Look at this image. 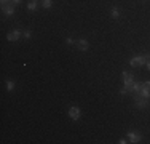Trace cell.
Returning <instances> with one entry per match:
<instances>
[{
    "label": "cell",
    "mask_w": 150,
    "mask_h": 144,
    "mask_svg": "<svg viewBox=\"0 0 150 144\" xmlns=\"http://www.w3.org/2000/svg\"><path fill=\"white\" fill-rule=\"evenodd\" d=\"M118 143H120V144H125V143H128V139H126V138H121Z\"/></svg>",
    "instance_id": "cell-17"
},
{
    "label": "cell",
    "mask_w": 150,
    "mask_h": 144,
    "mask_svg": "<svg viewBox=\"0 0 150 144\" xmlns=\"http://www.w3.org/2000/svg\"><path fill=\"white\" fill-rule=\"evenodd\" d=\"M13 86H15V83H13V82H6V88H8L10 91L13 90Z\"/></svg>",
    "instance_id": "cell-13"
},
{
    "label": "cell",
    "mask_w": 150,
    "mask_h": 144,
    "mask_svg": "<svg viewBox=\"0 0 150 144\" xmlns=\"http://www.w3.org/2000/svg\"><path fill=\"white\" fill-rule=\"evenodd\" d=\"M145 66H147V69H149V71H150V59H149V61H147V64H145Z\"/></svg>",
    "instance_id": "cell-19"
},
{
    "label": "cell",
    "mask_w": 150,
    "mask_h": 144,
    "mask_svg": "<svg viewBox=\"0 0 150 144\" xmlns=\"http://www.w3.org/2000/svg\"><path fill=\"white\" fill-rule=\"evenodd\" d=\"M19 37H21V31H13V32H10V34L6 35V38H8L10 42H16Z\"/></svg>",
    "instance_id": "cell-8"
},
{
    "label": "cell",
    "mask_w": 150,
    "mask_h": 144,
    "mask_svg": "<svg viewBox=\"0 0 150 144\" xmlns=\"http://www.w3.org/2000/svg\"><path fill=\"white\" fill-rule=\"evenodd\" d=\"M110 14H112L113 18H118V16H120V11H118V8H113L112 11H110Z\"/></svg>",
    "instance_id": "cell-11"
},
{
    "label": "cell",
    "mask_w": 150,
    "mask_h": 144,
    "mask_svg": "<svg viewBox=\"0 0 150 144\" xmlns=\"http://www.w3.org/2000/svg\"><path fill=\"white\" fill-rule=\"evenodd\" d=\"M66 42H67V43H69V45H70V43H72L74 40H72V38H70V37H67V38H66Z\"/></svg>",
    "instance_id": "cell-18"
},
{
    "label": "cell",
    "mask_w": 150,
    "mask_h": 144,
    "mask_svg": "<svg viewBox=\"0 0 150 144\" xmlns=\"http://www.w3.org/2000/svg\"><path fill=\"white\" fill-rule=\"evenodd\" d=\"M121 78H123V83H125V86H129V85L134 82V75L131 74V72H126V71H125L123 74H121Z\"/></svg>",
    "instance_id": "cell-2"
},
{
    "label": "cell",
    "mask_w": 150,
    "mask_h": 144,
    "mask_svg": "<svg viewBox=\"0 0 150 144\" xmlns=\"http://www.w3.org/2000/svg\"><path fill=\"white\" fill-rule=\"evenodd\" d=\"M150 59V55H142V56H136L133 59L129 61V64L133 67H141L144 66V64H147V61Z\"/></svg>",
    "instance_id": "cell-1"
},
{
    "label": "cell",
    "mask_w": 150,
    "mask_h": 144,
    "mask_svg": "<svg viewBox=\"0 0 150 144\" xmlns=\"http://www.w3.org/2000/svg\"><path fill=\"white\" fill-rule=\"evenodd\" d=\"M126 139H128V143H139L141 141V135L139 133H128Z\"/></svg>",
    "instance_id": "cell-7"
},
{
    "label": "cell",
    "mask_w": 150,
    "mask_h": 144,
    "mask_svg": "<svg viewBox=\"0 0 150 144\" xmlns=\"http://www.w3.org/2000/svg\"><path fill=\"white\" fill-rule=\"evenodd\" d=\"M2 8H3V13L6 14V16H13V14H15V5H13V3H3L2 5Z\"/></svg>",
    "instance_id": "cell-4"
},
{
    "label": "cell",
    "mask_w": 150,
    "mask_h": 144,
    "mask_svg": "<svg viewBox=\"0 0 150 144\" xmlns=\"http://www.w3.org/2000/svg\"><path fill=\"white\" fill-rule=\"evenodd\" d=\"M126 88V91L128 93H133V95H137L139 91H141V88H142V83H136V82H133L129 86H125Z\"/></svg>",
    "instance_id": "cell-3"
},
{
    "label": "cell",
    "mask_w": 150,
    "mask_h": 144,
    "mask_svg": "<svg viewBox=\"0 0 150 144\" xmlns=\"http://www.w3.org/2000/svg\"><path fill=\"white\" fill-rule=\"evenodd\" d=\"M30 35H32L30 31H26V32H24V37H26V38H30Z\"/></svg>",
    "instance_id": "cell-15"
},
{
    "label": "cell",
    "mask_w": 150,
    "mask_h": 144,
    "mask_svg": "<svg viewBox=\"0 0 150 144\" xmlns=\"http://www.w3.org/2000/svg\"><path fill=\"white\" fill-rule=\"evenodd\" d=\"M19 2H21V0H10V3H13V5H18Z\"/></svg>",
    "instance_id": "cell-16"
},
{
    "label": "cell",
    "mask_w": 150,
    "mask_h": 144,
    "mask_svg": "<svg viewBox=\"0 0 150 144\" xmlns=\"http://www.w3.org/2000/svg\"><path fill=\"white\" fill-rule=\"evenodd\" d=\"M51 0H43V6H45V8H50V6H51Z\"/></svg>",
    "instance_id": "cell-12"
},
{
    "label": "cell",
    "mask_w": 150,
    "mask_h": 144,
    "mask_svg": "<svg viewBox=\"0 0 150 144\" xmlns=\"http://www.w3.org/2000/svg\"><path fill=\"white\" fill-rule=\"evenodd\" d=\"M77 46H78V50H81V51H86L88 46H90V43H88L86 40H83V38H80V40H77Z\"/></svg>",
    "instance_id": "cell-9"
},
{
    "label": "cell",
    "mask_w": 150,
    "mask_h": 144,
    "mask_svg": "<svg viewBox=\"0 0 150 144\" xmlns=\"http://www.w3.org/2000/svg\"><path fill=\"white\" fill-rule=\"evenodd\" d=\"M134 96H136V106L137 107H147L149 98H144V96H141V95H134Z\"/></svg>",
    "instance_id": "cell-5"
},
{
    "label": "cell",
    "mask_w": 150,
    "mask_h": 144,
    "mask_svg": "<svg viewBox=\"0 0 150 144\" xmlns=\"http://www.w3.org/2000/svg\"><path fill=\"white\" fill-rule=\"evenodd\" d=\"M69 117L72 118V120H78V118H80V109H78L77 106H72L69 109Z\"/></svg>",
    "instance_id": "cell-6"
},
{
    "label": "cell",
    "mask_w": 150,
    "mask_h": 144,
    "mask_svg": "<svg viewBox=\"0 0 150 144\" xmlns=\"http://www.w3.org/2000/svg\"><path fill=\"white\" fill-rule=\"evenodd\" d=\"M27 8H29L30 11H32V10H37V2H30L29 5H27Z\"/></svg>",
    "instance_id": "cell-10"
},
{
    "label": "cell",
    "mask_w": 150,
    "mask_h": 144,
    "mask_svg": "<svg viewBox=\"0 0 150 144\" xmlns=\"http://www.w3.org/2000/svg\"><path fill=\"white\" fill-rule=\"evenodd\" d=\"M142 88H145V90H150V82H144V83H142Z\"/></svg>",
    "instance_id": "cell-14"
},
{
    "label": "cell",
    "mask_w": 150,
    "mask_h": 144,
    "mask_svg": "<svg viewBox=\"0 0 150 144\" xmlns=\"http://www.w3.org/2000/svg\"><path fill=\"white\" fill-rule=\"evenodd\" d=\"M10 2V0H2V5H3V3H8Z\"/></svg>",
    "instance_id": "cell-20"
}]
</instances>
